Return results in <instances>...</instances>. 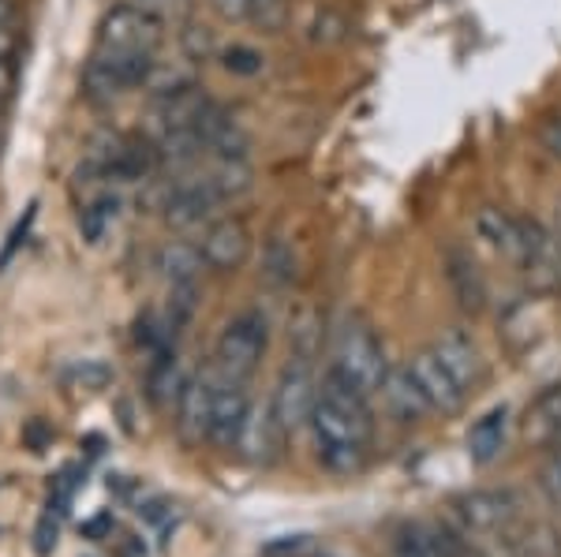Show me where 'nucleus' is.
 Masks as SVG:
<instances>
[{
    "label": "nucleus",
    "instance_id": "1",
    "mask_svg": "<svg viewBox=\"0 0 561 557\" xmlns=\"http://www.w3.org/2000/svg\"><path fill=\"white\" fill-rule=\"evenodd\" d=\"M311 434L319 449V464L333 475L364 472L370 456V438H375V419H370V401L364 393L348 390L333 374H325L319 385L311 411Z\"/></svg>",
    "mask_w": 561,
    "mask_h": 557
},
{
    "label": "nucleus",
    "instance_id": "2",
    "mask_svg": "<svg viewBox=\"0 0 561 557\" xmlns=\"http://www.w3.org/2000/svg\"><path fill=\"white\" fill-rule=\"evenodd\" d=\"M386 348L378 334L370 329V322L364 318H345L337 329V337H333V359H330V374L337 382H345L348 390L364 393L370 401L378 390H382L386 382Z\"/></svg>",
    "mask_w": 561,
    "mask_h": 557
},
{
    "label": "nucleus",
    "instance_id": "3",
    "mask_svg": "<svg viewBox=\"0 0 561 557\" xmlns=\"http://www.w3.org/2000/svg\"><path fill=\"white\" fill-rule=\"evenodd\" d=\"M270 345V326H266V314L259 311H243L229 326L221 329L214 345V367L232 379H251L259 371L262 356H266Z\"/></svg>",
    "mask_w": 561,
    "mask_h": 557
},
{
    "label": "nucleus",
    "instance_id": "4",
    "mask_svg": "<svg viewBox=\"0 0 561 557\" xmlns=\"http://www.w3.org/2000/svg\"><path fill=\"white\" fill-rule=\"evenodd\" d=\"M161 38H165V23L153 20L150 12H142L139 4L128 0V4H116L102 15L94 53H121V57H131V53H158Z\"/></svg>",
    "mask_w": 561,
    "mask_h": 557
},
{
    "label": "nucleus",
    "instance_id": "5",
    "mask_svg": "<svg viewBox=\"0 0 561 557\" xmlns=\"http://www.w3.org/2000/svg\"><path fill=\"white\" fill-rule=\"evenodd\" d=\"M153 57L158 53H131V57L94 53L90 65L83 68V94L90 102H113V97L128 94V90H142L153 68Z\"/></svg>",
    "mask_w": 561,
    "mask_h": 557
},
{
    "label": "nucleus",
    "instance_id": "6",
    "mask_svg": "<svg viewBox=\"0 0 561 557\" xmlns=\"http://www.w3.org/2000/svg\"><path fill=\"white\" fill-rule=\"evenodd\" d=\"M454 513L460 520V532L468 538H505L513 535V520H517V498L510 490H472L460 494L454 501Z\"/></svg>",
    "mask_w": 561,
    "mask_h": 557
},
{
    "label": "nucleus",
    "instance_id": "7",
    "mask_svg": "<svg viewBox=\"0 0 561 557\" xmlns=\"http://www.w3.org/2000/svg\"><path fill=\"white\" fill-rule=\"evenodd\" d=\"M314 397H319V382H314L311 371V359L296 356L293 363L280 371L277 390H274V419L285 434L300 430L304 423H311V411H314Z\"/></svg>",
    "mask_w": 561,
    "mask_h": 557
},
{
    "label": "nucleus",
    "instance_id": "8",
    "mask_svg": "<svg viewBox=\"0 0 561 557\" xmlns=\"http://www.w3.org/2000/svg\"><path fill=\"white\" fill-rule=\"evenodd\" d=\"M221 202L225 199L217 195L210 173H187L169 179L165 195H161V213L176 229H192V224H203L210 218Z\"/></svg>",
    "mask_w": 561,
    "mask_h": 557
},
{
    "label": "nucleus",
    "instance_id": "9",
    "mask_svg": "<svg viewBox=\"0 0 561 557\" xmlns=\"http://www.w3.org/2000/svg\"><path fill=\"white\" fill-rule=\"evenodd\" d=\"M214 374V416H210V442L221 445V449H237L240 442V430L248 423L251 416V393H248V379H232V374L217 371L210 367Z\"/></svg>",
    "mask_w": 561,
    "mask_h": 557
},
{
    "label": "nucleus",
    "instance_id": "10",
    "mask_svg": "<svg viewBox=\"0 0 561 557\" xmlns=\"http://www.w3.org/2000/svg\"><path fill=\"white\" fill-rule=\"evenodd\" d=\"M524 221V251H520V269L528 277V285L536 292H561V240L558 232H550L547 224L536 218Z\"/></svg>",
    "mask_w": 561,
    "mask_h": 557
},
{
    "label": "nucleus",
    "instance_id": "11",
    "mask_svg": "<svg viewBox=\"0 0 561 557\" xmlns=\"http://www.w3.org/2000/svg\"><path fill=\"white\" fill-rule=\"evenodd\" d=\"M198 251H203V263L214 274H237L251 255V229L240 218H221L206 229Z\"/></svg>",
    "mask_w": 561,
    "mask_h": 557
},
{
    "label": "nucleus",
    "instance_id": "12",
    "mask_svg": "<svg viewBox=\"0 0 561 557\" xmlns=\"http://www.w3.org/2000/svg\"><path fill=\"white\" fill-rule=\"evenodd\" d=\"M409 367H412L415 382L423 385V393H427L431 408L438 411V416H457V411L468 404V390L446 371V363H442L434 348H423V352H415V359H412Z\"/></svg>",
    "mask_w": 561,
    "mask_h": 557
},
{
    "label": "nucleus",
    "instance_id": "13",
    "mask_svg": "<svg viewBox=\"0 0 561 557\" xmlns=\"http://www.w3.org/2000/svg\"><path fill=\"white\" fill-rule=\"evenodd\" d=\"M378 393H382L389 416H393L397 423H404V427H420V423H427V419L434 416L427 393H423V385L415 382L412 367H389L386 382H382V390H378Z\"/></svg>",
    "mask_w": 561,
    "mask_h": 557
},
{
    "label": "nucleus",
    "instance_id": "14",
    "mask_svg": "<svg viewBox=\"0 0 561 557\" xmlns=\"http://www.w3.org/2000/svg\"><path fill=\"white\" fill-rule=\"evenodd\" d=\"M210 416H214V374H198V379H187L184 390H180L176 401V423L180 434L187 442H210Z\"/></svg>",
    "mask_w": 561,
    "mask_h": 557
},
{
    "label": "nucleus",
    "instance_id": "15",
    "mask_svg": "<svg viewBox=\"0 0 561 557\" xmlns=\"http://www.w3.org/2000/svg\"><path fill=\"white\" fill-rule=\"evenodd\" d=\"M210 97H206V90L192 83L184 90H176V94H165V97H153V120H158V131L169 135V131H192L198 128V120H203V113L210 109Z\"/></svg>",
    "mask_w": 561,
    "mask_h": 557
},
{
    "label": "nucleus",
    "instance_id": "16",
    "mask_svg": "<svg viewBox=\"0 0 561 557\" xmlns=\"http://www.w3.org/2000/svg\"><path fill=\"white\" fill-rule=\"evenodd\" d=\"M195 131L203 135L206 150H210L214 158H225V161H248V150H251L248 131H243L240 124L221 109V105H210V109L203 113V120H198V128H195Z\"/></svg>",
    "mask_w": 561,
    "mask_h": 557
},
{
    "label": "nucleus",
    "instance_id": "17",
    "mask_svg": "<svg viewBox=\"0 0 561 557\" xmlns=\"http://www.w3.org/2000/svg\"><path fill=\"white\" fill-rule=\"evenodd\" d=\"M431 348L438 352V359L446 363V371L454 374V379L465 385L468 393H472L476 385L483 382V374H486L483 356H479L476 340L468 337V334H460V329H449V334H442Z\"/></svg>",
    "mask_w": 561,
    "mask_h": 557
},
{
    "label": "nucleus",
    "instance_id": "18",
    "mask_svg": "<svg viewBox=\"0 0 561 557\" xmlns=\"http://www.w3.org/2000/svg\"><path fill=\"white\" fill-rule=\"evenodd\" d=\"M472 224H476V236L483 240L486 247L497 251L502 258H510V263H520V251H524V221L520 218L497 210V206H479Z\"/></svg>",
    "mask_w": 561,
    "mask_h": 557
},
{
    "label": "nucleus",
    "instance_id": "19",
    "mask_svg": "<svg viewBox=\"0 0 561 557\" xmlns=\"http://www.w3.org/2000/svg\"><path fill=\"white\" fill-rule=\"evenodd\" d=\"M446 281H449V289H454L457 303L468 314L486 311V281H483V274L476 269L472 255H465L460 247L446 251Z\"/></svg>",
    "mask_w": 561,
    "mask_h": 557
},
{
    "label": "nucleus",
    "instance_id": "20",
    "mask_svg": "<svg viewBox=\"0 0 561 557\" xmlns=\"http://www.w3.org/2000/svg\"><path fill=\"white\" fill-rule=\"evenodd\" d=\"M505 430H510V408H491L483 419H476L468 430V453L476 464H491L505 445Z\"/></svg>",
    "mask_w": 561,
    "mask_h": 557
},
{
    "label": "nucleus",
    "instance_id": "21",
    "mask_svg": "<svg viewBox=\"0 0 561 557\" xmlns=\"http://www.w3.org/2000/svg\"><path fill=\"white\" fill-rule=\"evenodd\" d=\"M285 434V430L277 427V419H274V408H251V416H248V423H243L240 430V442L237 449L248 461H266L270 453L277 449V438Z\"/></svg>",
    "mask_w": 561,
    "mask_h": 557
},
{
    "label": "nucleus",
    "instance_id": "22",
    "mask_svg": "<svg viewBox=\"0 0 561 557\" xmlns=\"http://www.w3.org/2000/svg\"><path fill=\"white\" fill-rule=\"evenodd\" d=\"M116 213H121V199L116 195H98V199H90L79 210V232H83L87 244H102L108 229L116 224Z\"/></svg>",
    "mask_w": 561,
    "mask_h": 557
},
{
    "label": "nucleus",
    "instance_id": "23",
    "mask_svg": "<svg viewBox=\"0 0 561 557\" xmlns=\"http://www.w3.org/2000/svg\"><path fill=\"white\" fill-rule=\"evenodd\" d=\"M203 266V251L195 244H184V240H176V244L161 251V269H165L169 285H192Z\"/></svg>",
    "mask_w": 561,
    "mask_h": 557
},
{
    "label": "nucleus",
    "instance_id": "24",
    "mask_svg": "<svg viewBox=\"0 0 561 557\" xmlns=\"http://www.w3.org/2000/svg\"><path fill=\"white\" fill-rule=\"evenodd\" d=\"M195 83V71L187 65H169V60H158L153 57V68L147 76L142 90H150L153 97H165V94H176V90L192 86Z\"/></svg>",
    "mask_w": 561,
    "mask_h": 557
},
{
    "label": "nucleus",
    "instance_id": "25",
    "mask_svg": "<svg viewBox=\"0 0 561 557\" xmlns=\"http://www.w3.org/2000/svg\"><path fill=\"white\" fill-rule=\"evenodd\" d=\"M210 179L221 199H240L243 192H251V165L248 161H225L217 158V165L210 169Z\"/></svg>",
    "mask_w": 561,
    "mask_h": 557
},
{
    "label": "nucleus",
    "instance_id": "26",
    "mask_svg": "<svg viewBox=\"0 0 561 557\" xmlns=\"http://www.w3.org/2000/svg\"><path fill=\"white\" fill-rule=\"evenodd\" d=\"M184 382L187 379H180V367H176V359H158L153 363V371H150V397L165 408V404H173L180 401V390H184Z\"/></svg>",
    "mask_w": 561,
    "mask_h": 557
},
{
    "label": "nucleus",
    "instance_id": "27",
    "mask_svg": "<svg viewBox=\"0 0 561 557\" xmlns=\"http://www.w3.org/2000/svg\"><path fill=\"white\" fill-rule=\"evenodd\" d=\"M195 307H198V289H195V281L192 285H169V329L173 334H180V329L187 326V322L195 318Z\"/></svg>",
    "mask_w": 561,
    "mask_h": 557
},
{
    "label": "nucleus",
    "instance_id": "28",
    "mask_svg": "<svg viewBox=\"0 0 561 557\" xmlns=\"http://www.w3.org/2000/svg\"><path fill=\"white\" fill-rule=\"evenodd\" d=\"M221 68L232 76H259L266 68V57L251 45H229V49H221Z\"/></svg>",
    "mask_w": 561,
    "mask_h": 557
},
{
    "label": "nucleus",
    "instance_id": "29",
    "mask_svg": "<svg viewBox=\"0 0 561 557\" xmlns=\"http://www.w3.org/2000/svg\"><path fill=\"white\" fill-rule=\"evenodd\" d=\"M180 45H184L187 60H210L217 53V38H214L210 26H198L192 20H187L184 31H180Z\"/></svg>",
    "mask_w": 561,
    "mask_h": 557
},
{
    "label": "nucleus",
    "instance_id": "30",
    "mask_svg": "<svg viewBox=\"0 0 561 557\" xmlns=\"http://www.w3.org/2000/svg\"><path fill=\"white\" fill-rule=\"evenodd\" d=\"M248 20L255 23V26H262V31H270V34L285 31L288 0H251V15H248Z\"/></svg>",
    "mask_w": 561,
    "mask_h": 557
},
{
    "label": "nucleus",
    "instance_id": "31",
    "mask_svg": "<svg viewBox=\"0 0 561 557\" xmlns=\"http://www.w3.org/2000/svg\"><path fill=\"white\" fill-rule=\"evenodd\" d=\"M131 4H139L161 23H187L195 12V0H131Z\"/></svg>",
    "mask_w": 561,
    "mask_h": 557
},
{
    "label": "nucleus",
    "instance_id": "32",
    "mask_svg": "<svg viewBox=\"0 0 561 557\" xmlns=\"http://www.w3.org/2000/svg\"><path fill=\"white\" fill-rule=\"evenodd\" d=\"M536 139H539V147L547 150L550 158L561 161V113L542 116L539 128H536Z\"/></svg>",
    "mask_w": 561,
    "mask_h": 557
},
{
    "label": "nucleus",
    "instance_id": "33",
    "mask_svg": "<svg viewBox=\"0 0 561 557\" xmlns=\"http://www.w3.org/2000/svg\"><path fill=\"white\" fill-rule=\"evenodd\" d=\"M15 90H20V65L15 57H0V113L15 102Z\"/></svg>",
    "mask_w": 561,
    "mask_h": 557
},
{
    "label": "nucleus",
    "instance_id": "34",
    "mask_svg": "<svg viewBox=\"0 0 561 557\" xmlns=\"http://www.w3.org/2000/svg\"><path fill=\"white\" fill-rule=\"evenodd\" d=\"M210 8L225 23H248L251 15V0H210Z\"/></svg>",
    "mask_w": 561,
    "mask_h": 557
},
{
    "label": "nucleus",
    "instance_id": "35",
    "mask_svg": "<svg viewBox=\"0 0 561 557\" xmlns=\"http://www.w3.org/2000/svg\"><path fill=\"white\" fill-rule=\"evenodd\" d=\"M345 34V20L333 12H322L319 23H314V42H337Z\"/></svg>",
    "mask_w": 561,
    "mask_h": 557
},
{
    "label": "nucleus",
    "instance_id": "36",
    "mask_svg": "<svg viewBox=\"0 0 561 557\" xmlns=\"http://www.w3.org/2000/svg\"><path fill=\"white\" fill-rule=\"evenodd\" d=\"M542 487H547L550 498L561 506V449H554V456H550L547 468H542Z\"/></svg>",
    "mask_w": 561,
    "mask_h": 557
},
{
    "label": "nucleus",
    "instance_id": "37",
    "mask_svg": "<svg viewBox=\"0 0 561 557\" xmlns=\"http://www.w3.org/2000/svg\"><path fill=\"white\" fill-rule=\"evenodd\" d=\"M15 49H20V31H15V23L0 26V57H15Z\"/></svg>",
    "mask_w": 561,
    "mask_h": 557
},
{
    "label": "nucleus",
    "instance_id": "38",
    "mask_svg": "<svg viewBox=\"0 0 561 557\" xmlns=\"http://www.w3.org/2000/svg\"><path fill=\"white\" fill-rule=\"evenodd\" d=\"M15 15H20V4L15 0H0V26L15 23Z\"/></svg>",
    "mask_w": 561,
    "mask_h": 557
},
{
    "label": "nucleus",
    "instance_id": "39",
    "mask_svg": "<svg viewBox=\"0 0 561 557\" xmlns=\"http://www.w3.org/2000/svg\"><path fill=\"white\" fill-rule=\"evenodd\" d=\"M558 240H561V218H558Z\"/></svg>",
    "mask_w": 561,
    "mask_h": 557
}]
</instances>
